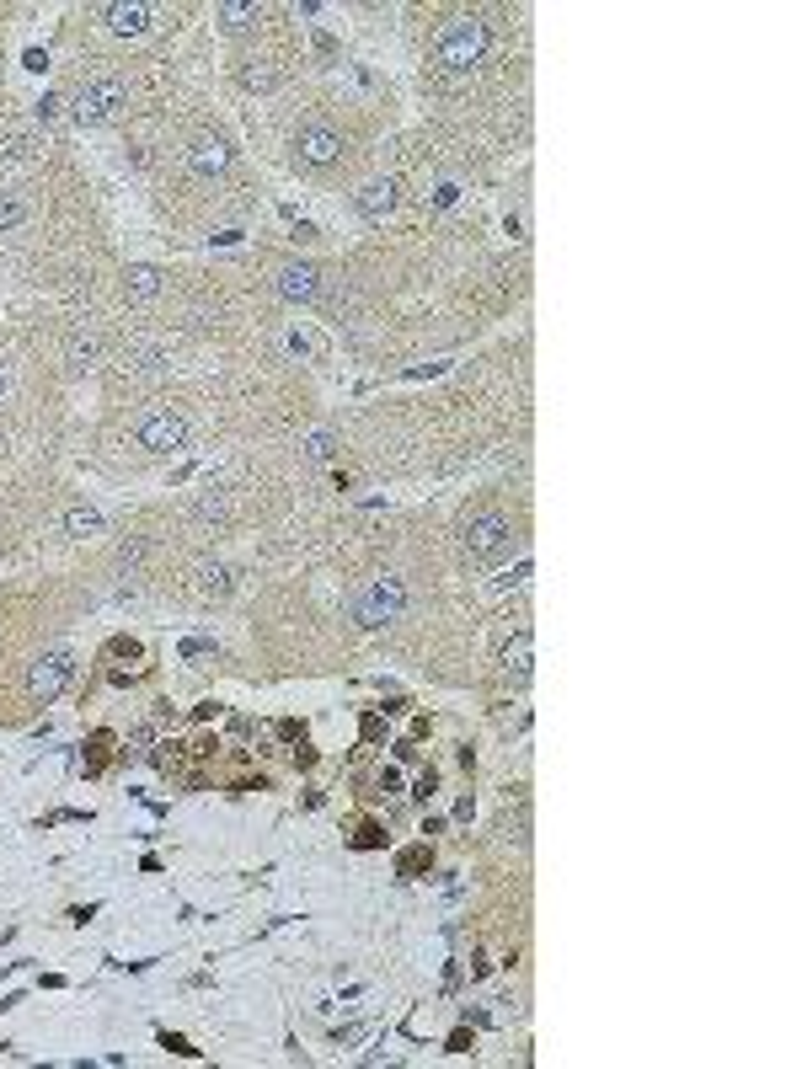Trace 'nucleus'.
I'll use <instances>...</instances> for the list:
<instances>
[{
  "label": "nucleus",
  "mask_w": 802,
  "mask_h": 1069,
  "mask_svg": "<svg viewBox=\"0 0 802 1069\" xmlns=\"http://www.w3.org/2000/svg\"><path fill=\"white\" fill-rule=\"evenodd\" d=\"M460 546H466L471 562H498V556L514 546V524L503 514H476V519H466V530H460Z\"/></svg>",
  "instance_id": "4"
},
{
  "label": "nucleus",
  "mask_w": 802,
  "mask_h": 1069,
  "mask_svg": "<svg viewBox=\"0 0 802 1069\" xmlns=\"http://www.w3.org/2000/svg\"><path fill=\"white\" fill-rule=\"evenodd\" d=\"M498 663H503V674L530 679V669H535V637H530V631H514V637L498 647Z\"/></svg>",
  "instance_id": "10"
},
{
  "label": "nucleus",
  "mask_w": 802,
  "mask_h": 1069,
  "mask_svg": "<svg viewBox=\"0 0 802 1069\" xmlns=\"http://www.w3.org/2000/svg\"><path fill=\"white\" fill-rule=\"evenodd\" d=\"M65 530H70L75 540H86V535L102 530V514H97L91 503H70V508H65Z\"/></svg>",
  "instance_id": "16"
},
{
  "label": "nucleus",
  "mask_w": 802,
  "mask_h": 1069,
  "mask_svg": "<svg viewBox=\"0 0 802 1069\" xmlns=\"http://www.w3.org/2000/svg\"><path fill=\"white\" fill-rule=\"evenodd\" d=\"M70 107H75L81 123H107V118H118L123 107H129V86H123L118 75H91V81H81Z\"/></svg>",
  "instance_id": "2"
},
{
  "label": "nucleus",
  "mask_w": 802,
  "mask_h": 1069,
  "mask_svg": "<svg viewBox=\"0 0 802 1069\" xmlns=\"http://www.w3.org/2000/svg\"><path fill=\"white\" fill-rule=\"evenodd\" d=\"M305 449H311L316 460H327L332 455V433H311V444H305Z\"/></svg>",
  "instance_id": "21"
},
{
  "label": "nucleus",
  "mask_w": 802,
  "mask_h": 1069,
  "mask_svg": "<svg viewBox=\"0 0 802 1069\" xmlns=\"http://www.w3.org/2000/svg\"><path fill=\"white\" fill-rule=\"evenodd\" d=\"M337 156H343V134L327 129V123H305V129L295 134V161L300 166H332Z\"/></svg>",
  "instance_id": "6"
},
{
  "label": "nucleus",
  "mask_w": 802,
  "mask_h": 1069,
  "mask_svg": "<svg viewBox=\"0 0 802 1069\" xmlns=\"http://www.w3.org/2000/svg\"><path fill=\"white\" fill-rule=\"evenodd\" d=\"M289 348H295V353H321V343H316V337H300V332L289 337Z\"/></svg>",
  "instance_id": "23"
},
{
  "label": "nucleus",
  "mask_w": 802,
  "mask_h": 1069,
  "mask_svg": "<svg viewBox=\"0 0 802 1069\" xmlns=\"http://www.w3.org/2000/svg\"><path fill=\"white\" fill-rule=\"evenodd\" d=\"M391 204H396V182H391V177L369 182V188L353 198V209H359L364 220H380V214H391Z\"/></svg>",
  "instance_id": "12"
},
{
  "label": "nucleus",
  "mask_w": 802,
  "mask_h": 1069,
  "mask_svg": "<svg viewBox=\"0 0 802 1069\" xmlns=\"http://www.w3.org/2000/svg\"><path fill=\"white\" fill-rule=\"evenodd\" d=\"M273 289H279L284 300H316V294H321V273L305 268V262H289V268L273 273Z\"/></svg>",
  "instance_id": "9"
},
{
  "label": "nucleus",
  "mask_w": 802,
  "mask_h": 1069,
  "mask_svg": "<svg viewBox=\"0 0 802 1069\" xmlns=\"http://www.w3.org/2000/svg\"><path fill=\"white\" fill-rule=\"evenodd\" d=\"M423 861H428V850H407V856H401V872H418Z\"/></svg>",
  "instance_id": "24"
},
{
  "label": "nucleus",
  "mask_w": 802,
  "mask_h": 1069,
  "mask_svg": "<svg viewBox=\"0 0 802 1069\" xmlns=\"http://www.w3.org/2000/svg\"><path fill=\"white\" fill-rule=\"evenodd\" d=\"M230 588H236V567L230 562H204L198 567V594L204 599H225Z\"/></svg>",
  "instance_id": "13"
},
{
  "label": "nucleus",
  "mask_w": 802,
  "mask_h": 1069,
  "mask_svg": "<svg viewBox=\"0 0 802 1069\" xmlns=\"http://www.w3.org/2000/svg\"><path fill=\"white\" fill-rule=\"evenodd\" d=\"M214 17H220V27H230V33H241V27H252L262 17V6H257V0H225Z\"/></svg>",
  "instance_id": "15"
},
{
  "label": "nucleus",
  "mask_w": 802,
  "mask_h": 1069,
  "mask_svg": "<svg viewBox=\"0 0 802 1069\" xmlns=\"http://www.w3.org/2000/svg\"><path fill=\"white\" fill-rule=\"evenodd\" d=\"M70 674H75V658L70 653H43L33 663V674H27V690H33L38 701H54V695L70 685Z\"/></svg>",
  "instance_id": "7"
},
{
  "label": "nucleus",
  "mask_w": 802,
  "mask_h": 1069,
  "mask_svg": "<svg viewBox=\"0 0 802 1069\" xmlns=\"http://www.w3.org/2000/svg\"><path fill=\"white\" fill-rule=\"evenodd\" d=\"M102 22L113 27V33L134 38V33L150 27V6H140V0H118V6H102Z\"/></svg>",
  "instance_id": "11"
},
{
  "label": "nucleus",
  "mask_w": 802,
  "mask_h": 1069,
  "mask_svg": "<svg viewBox=\"0 0 802 1069\" xmlns=\"http://www.w3.org/2000/svg\"><path fill=\"white\" fill-rule=\"evenodd\" d=\"M59 107H65V102H59V97H49V102H38V118H43V123H59Z\"/></svg>",
  "instance_id": "22"
},
{
  "label": "nucleus",
  "mask_w": 802,
  "mask_h": 1069,
  "mask_svg": "<svg viewBox=\"0 0 802 1069\" xmlns=\"http://www.w3.org/2000/svg\"><path fill=\"white\" fill-rule=\"evenodd\" d=\"M97 353H102V337L97 332H86V327L70 332V343H65V364L70 369H91V364H97Z\"/></svg>",
  "instance_id": "14"
},
{
  "label": "nucleus",
  "mask_w": 802,
  "mask_h": 1069,
  "mask_svg": "<svg viewBox=\"0 0 802 1069\" xmlns=\"http://www.w3.org/2000/svg\"><path fill=\"white\" fill-rule=\"evenodd\" d=\"M482 54H487V22H482V17H455V22L434 38V65H439L444 75H466V70H476V65H482Z\"/></svg>",
  "instance_id": "1"
},
{
  "label": "nucleus",
  "mask_w": 802,
  "mask_h": 1069,
  "mask_svg": "<svg viewBox=\"0 0 802 1069\" xmlns=\"http://www.w3.org/2000/svg\"><path fill=\"white\" fill-rule=\"evenodd\" d=\"M161 369H166V359L156 348H134V375H161Z\"/></svg>",
  "instance_id": "20"
},
{
  "label": "nucleus",
  "mask_w": 802,
  "mask_h": 1069,
  "mask_svg": "<svg viewBox=\"0 0 802 1069\" xmlns=\"http://www.w3.org/2000/svg\"><path fill=\"white\" fill-rule=\"evenodd\" d=\"M273 81H279V70H273L268 59H246V65H241V86L246 91H268Z\"/></svg>",
  "instance_id": "18"
},
{
  "label": "nucleus",
  "mask_w": 802,
  "mask_h": 1069,
  "mask_svg": "<svg viewBox=\"0 0 802 1069\" xmlns=\"http://www.w3.org/2000/svg\"><path fill=\"white\" fill-rule=\"evenodd\" d=\"M134 439H140V449H150V455H172V449H182V439H188V417L177 407H150V412H140V423H134Z\"/></svg>",
  "instance_id": "5"
},
{
  "label": "nucleus",
  "mask_w": 802,
  "mask_h": 1069,
  "mask_svg": "<svg viewBox=\"0 0 802 1069\" xmlns=\"http://www.w3.org/2000/svg\"><path fill=\"white\" fill-rule=\"evenodd\" d=\"M401 604H407V588H401V578H375V583H364L359 594H353V621L359 626H385V621H396L401 615Z\"/></svg>",
  "instance_id": "3"
},
{
  "label": "nucleus",
  "mask_w": 802,
  "mask_h": 1069,
  "mask_svg": "<svg viewBox=\"0 0 802 1069\" xmlns=\"http://www.w3.org/2000/svg\"><path fill=\"white\" fill-rule=\"evenodd\" d=\"M182 653H188V658H204V653H214V642H182Z\"/></svg>",
  "instance_id": "25"
},
{
  "label": "nucleus",
  "mask_w": 802,
  "mask_h": 1069,
  "mask_svg": "<svg viewBox=\"0 0 802 1069\" xmlns=\"http://www.w3.org/2000/svg\"><path fill=\"white\" fill-rule=\"evenodd\" d=\"M27 220V204L22 198H0V230H17Z\"/></svg>",
  "instance_id": "19"
},
{
  "label": "nucleus",
  "mask_w": 802,
  "mask_h": 1069,
  "mask_svg": "<svg viewBox=\"0 0 802 1069\" xmlns=\"http://www.w3.org/2000/svg\"><path fill=\"white\" fill-rule=\"evenodd\" d=\"M123 289H129V300H150V294H161V268H129Z\"/></svg>",
  "instance_id": "17"
},
{
  "label": "nucleus",
  "mask_w": 802,
  "mask_h": 1069,
  "mask_svg": "<svg viewBox=\"0 0 802 1069\" xmlns=\"http://www.w3.org/2000/svg\"><path fill=\"white\" fill-rule=\"evenodd\" d=\"M6 391H11V375H6V364H0V396H6Z\"/></svg>",
  "instance_id": "26"
},
{
  "label": "nucleus",
  "mask_w": 802,
  "mask_h": 1069,
  "mask_svg": "<svg viewBox=\"0 0 802 1069\" xmlns=\"http://www.w3.org/2000/svg\"><path fill=\"white\" fill-rule=\"evenodd\" d=\"M188 166L198 177H220L225 166H230V139L225 134H198L193 145H188Z\"/></svg>",
  "instance_id": "8"
}]
</instances>
